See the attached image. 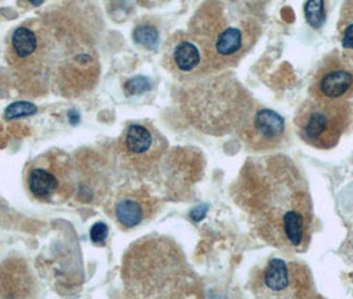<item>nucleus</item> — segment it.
<instances>
[{
    "mask_svg": "<svg viewBox=\"0 0 353 299\" xmlns=\"http://www.w3.org/2000/svg\"><path fill=\"white\" fill-rule=\"evenodd\" d=\"M236 205L272 247L303 251L312 235V198L298 166L284 156L248 161L232 185Z\"/></svg>",
    "mask_w": 353,
    "mask_h": 299,
    "instance_id": "f257e3e1",
    "label": "nucleus"
},
{
    "mask_svg": "<svg viewBox=\"0 0 353 299\" xmlns=\"http://www.w3.org/2000/svg\"><path fill=\"white\" fill-rule=\"evenodd\" d=\"M205 43L215 70L235 64L248 53L258 36L255 21L228 12L221 7H205L193 20V32Z\"/></svg>",
    "mask_w": 353,
    "mask_h": 299,
    "instance_id": "f03ea898",
    "label": "nucleus"
},
{
    "mask_svg": "<svg viewBox=\"0 0 353 299\" xmlns=\"http://www.w3.org/2000/svg\"><path fill=\"white\" fill-rule=\"evenodd\" d=\"M352 122V106L347 100L312 96L299 106L295 126L305 144L328 151L335 148Z\"/></svg>",
    "mask_w": 353,
    "mask_h": 299,
    "instance_id": "7ed1b4c3",
    "label": "nucleus"
},
{
    "mask_svg": "<svg viewBox=\"0 0 353 299\" xmlns=\"http://www.w3.org/2000/svg\"><path fill=\"white\" fill-rule=\"evenodd\" d=\"M250 289L258 298L315 297L310 270L299 262L271 258L258 266L250 278Z\"/></svg>",
    "mask_w": 353,
    "mask_h": 299,
    "instance_id": "20e7f679",
    "label": "nucleus"
},
{
    "mask_svg": "<svg viewBox=\"0 0 353 299\" xmlns=\"http://www.w3.org/2000/svg\"><path fill=\"white\" fill-rule=\"evenodd\" d=\"M236 128L241 140L254 152L278 149L287 137L284 119L274 109L265 106L248 108Z\"/></svg>",
    "mask_w": 353,
    "mask_h": 299,
    "instance_id": "39448f33",
    "label": "nucleus"
},
{
    "mask_svg": "<svg viewBox=\"0 0 353 299\" xmlns=\"http://www.w3.org/2000/svg\"><path fill=\"white\" fill-rule=\"evenodd\" d=\"M165 60L172 72L186 77L215 70L208 47L192 32L176 34L168 41Z\"/></svg>",
    "mask_w": 353,
    "mask_h": 299,
    "instance_id": "423d86ee",
    "label": "nucleus"
},
{
    "mask_svg": "<svg viewBox=\"0 0 353 299\" xmlns=\"http://www.w3.org/2000/svg\"><path fill=\"white\" fill-rule=\"evenodd\" d=\"M315 97L344 99L353 96V66L339 55L327 56L320 64L311 84Z\"/></svg>",
    "mask_w": 353,
    "mask_h": 299,
    "instance_id": "0eeeda50",
    "label": "nucleus"
},
{
    "mask_svg": "<svg viewBox=\"0 0 353 299\" xmlns=\"http://www.w3.org/2000/svg\"><path fill=\"white\" fill-rule=\"evenodd\" d=\"M156 137L150 129L143 125H130L125 132L124 148L134 156H142L150 152L154 146Z\"/></svg>",
    "mask_w": 353,
    "mask_h": 299,
    "instance_id": "6e6552de",
    "label": "nucleus"
},
{
    "mask_svg": "<svg viewBox=\"0 0 353 299\" xmlns=\"http://www.w3.org/2000/svg\"><path fill=\"white\" fill-rule=\"evenodd\" d=\"M28 188L37 198H48L57 188V178L47 169L36 168L28 177Z\"/></svg>",
    "mask_w": 353,
    "mask_h": 299,
    "instance_id": "1a4fd4ad",
    "label": "nucleus"
},
{
    "mask_svg": "<svg viewBox=\"0 0 353 299\" xmlns=\"http://www.w3.org/2000/svg\"><path fill=\"white\" fill-rule=\"evenodd\" d=\"M116 217L125 228H133L139 225L143 218L141 204L132 198L120 201L116 206Z\"/></svg>",
    "mask_w": 353,
    "mask_h": 299,
    "instance_id": "9d476101",
    "label": "nucleus"
},
{
    "mask_svg": "<svg viewBox=\"0 0 353 299\" xmlns=\"http://www.w3.org/2000/svg\"><path fill=\"white\" fill-rule=\"evenodd\" d=\"M304 17L312 28L319 30L325 21L324 0H307L304 6Z\"/></svg>",
    "mask_w": 353,
    "mask_h": 299,
    "instance_id": "9b49d317",
    "label": "nucleus"
},
{
    "mask_svg": "<svg viewBox=\"0 0 353 299\" xmlns=\"http://www.w3.org/2000/svg\"><path fill=\"white\" fill-rule=\"evenodd\" d=\"M134 41L148 50H156L159 46V35L157 30L152 26H140L134 30Z\"/></svg>",
    "mask_w": 353,
    "mask_h": 299,
    "instance_id": "f8f14e48",
    "label": "nucleus"
},
{
    "mask_svg": "<svg viewBox=\"0 0 353 299\" xmlns=\"http://www.w3.org/2000/svg\"><path fill=\"white\" fill-rule=\"evenodd\" d=\"M37 112L36 106L27 102H18L8 106L4 112V117L8 120L12 119H19V117H26V116H32Z\"/></svg>",
    "mask_w": 353,
    "mask_h": 299,
    "instance_id": "ddd939ff",
    "label": "nucleus"
},
{
    "mask_svg": "<svg viewBox=\"0 0 353 299\" xmlns=\"http://www.w3.org/2000/svg\"><path fill=\"white\" fill-rule=\"evenodd\" d=\"M108 235V226L103 222H97L90 229V240L97 245H103Z\"/></svg>",
    "mask_w": 353,
    "mask_h": 299,
    "instance_id": "4468645a",
    "label": "nucleus"
},
{
    "mask_svg": "<svg viewBox=\"0 0 353 299\" xmlns=\"http://www.w3.org/2000/svg\"><path fill=\"white\" fill-rule=\"evenodd\" d=\"M128 92L130 95H136V93H141L143 90L149 89V81L145 77H136L133 80H130L126 86Z\"/></svg>",
    "mask_w": 353,
    "mask_h": 299,
    "instance_id": "2eb2a0df",
    "label": "nucleus"
},
{
    "mask_svg": "<svg viewBox=\"0 0 353 299\" xmlns=\"http://www.w3.org/2000/svg\"><path fill=\"white\" fill-rule=\"evenodd\" d=\"M341 44L347 50H353V23L344 28L341 35Z\"/></svg>",
    "mask_w": 353,
    "mask_h": 299,
    "instance_id": "dca6fc26",
    "label": "nucleus"
},
{
    "mask_svg": "<svg viewBox=\"0 0 353 299\" xmlns=\"http://www.w3.org/2000/svg\"><path fill=\"white\" fill-rule=\"evenodd\" d=\"M170 0H137V3L142 6V7H146V8H154V7H159L165 3H168Z\"/></svg>",
    "mask_w": 353,
    "mask_h": 299,
    "instance_id": "f3484780",
    "label": "nucleus"
},
{
    "mask_svg": "<svg viewBox=\"0 0 353 299\" xmlns=\"http://www.w3.org/2000/svg\"><path fill=\"white\" fill-rule=\"evenodd\" d=\"M32 1V4H35V6H39V4H41V0H31Z\"/></svg>",
    "mask_w": 353,
    "mask_h": 299,
    "instance_id": "a211bd4d",
    "label": "nucleus"
}]
</instances>
